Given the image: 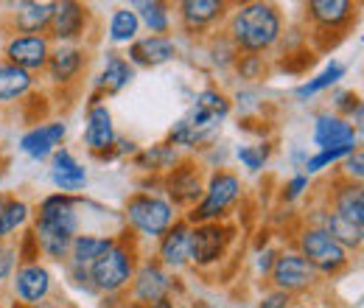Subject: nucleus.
<instances>
[{
	"mask_svg": "<svg viewBox=\"0 0 364 308\" xmlns=\"http://www.w3.org/2000/svg\"><path fill=\"white\" fill-rule=\"evenodd\" d=\"M149 308H174V300H171V297H163V300H157L154 306H149Z\"/></svg>",
	"mask_w": 364,
	"mask_h": 308,
	"instance_id": "51",
	"label": "nucleus"
},
{
	"mask_svg": "<svg viewBox=\"0 0 364 308\" xmlns=\"http://www.w3.org/2000/svg\"><path fill=\"white\" fill-rule=\"evenodd\" d=\"M140 34V20L135 9H115L107 23V40L115 45H132Z\"/></svg>",
	"mask_w": 364,
	"mask_h": 308,
	"instance_id": "33",
	"label": "nucleus"
},
{
	"mask_svg": "<svg viewBox=\"0 0 364 308\" xmlns=\"http://www.w3.org/2000/svg\"><path fill=\"white\" fill-rule=\"evenodd\" d=\"M115 308H149V306H143V303H135V300H127V303H118Z\"/></svg>",
	"mask_w": 364,
	"mask_h": 308,
	"instance_id": "52",
	"label": "nucleus"
},
{
	"mask_svg": "<svg viewBox=\"0 0 364 308\" xmlns=\"http://www.w3.org/2000/svg\"><path fill=\"white\" fill-rule=\"evenodd\" d=\"M68 137V124L65 121H46L40 127H31L20 137V152L31 160H48Z\"/></svg>",
	"mask_w": 364,
	"mask_h": 308,
	"instance_id": "20",
	"label": "nucleus"
},
{
	"mask_svg": "<svg viewBox=\"0 0 364 308\" xmlns=\"http://www.w3.org/2000/svg\"><path fill=\"white\" fill-rule=\"evenodd\" d=\"M50 51H53V43L48 40V34H11L3 45L6 62L31 76L46 70Z\"/></svg>",
	"mask_w": 364,
	"mask_h": 308,
	"instance_id": "10",
	"label": "nucleus"
},
{
	"mask_svg": "<svg viewBox=\"0 0 364 308\" xmlns=\"http://www.w3.org/2000/svg\"><path fill=\"white\" fill-rule=\"evenodd\" d=\"M309 224L311 227H319V230H325L336 244H342L348 253H356V250H362L364 244V227H356V224H350V221H345L342 216H336L328 205H322V208H314L311 213H309Z\"/></svg>",
	"mask_w": 364,
	"mask_h": 308,
	"instance_id": "21",
	"label": "nucleus"
},
{
	"mask_svg": "<svg viewBox=\"0 0 364 308\" xmlns=\"http://www.w3.org/2000/svg\"><path fill=\"white\" fill-rule=\"evenodd\" d=\"M336 216H342L345 221L364 227V188L362 182H350L345 176H339L333 182V191L325 202Z\"/></svg>",
	"mask_w": 364,
	"mask_h": 308,
	"instance_id": "22",
	"label": "nucleus"
},
{
	"mask_svg": "<svg viewBox=\"0 0 364 308\" xmlns=\"http://www.w3.org/2000/svg\"><path fill=\"white\" fill-rule=\"evenodd\" d=\"M225 34L238 53L264 56L274 51L283 37V14L274 3H264V0L238 3L230 11Z\"/></svg>",
	"mask_w": 364,
	"mask_h": 308,
	"instance_id": "1",
	"label": "nucleus"
},
{
	"mask_svg": "<svg viewBox=\"0 0 364 308\" xmlns=\"http://www.w3.org/2000/svg\"><path fill=\"white\" fill-rule=\"evenodd\" d=\"M132 300L143 306H154L157 300L168 297L174 289V280L168 275V269L160 264L157 258H149L143 264H137L135 277H132Z\"/></svg>",
	"mask_w": 364,
	"mask_h": 308,
	"instance_id": "13",
	"label": "nucleus"
},
{
	"mask_svg": "<svg viewBox=\"0 0 364 308\" xmlns=\"http://www.w3.org/2000/svg\"><path fill=\"white\" fill-rule=\"evenodd\" d=\"M274 258H277V250H272V247H264V250H258V272H261L264 277H269Z\"/></svg>",
	"mask_w": 364,
	"mask_h": 308,
	"instance_id": "48",
	"label": "nucleus"
},
{
	"mask_svg": "<svg viewBox=\"0 0 364 308\" xmlns=\"http://www.w3.org/2000/svg\"><path fill=\"white\" fill-rule=\"evenodd\" d=\"M297 308H311V306H297Z\"/></svg>",
	"mask_w": 364,
	"mask_h": 308,
	"instance_id": "55",
	"label": "nucleus"
},
{
	"mask_svg": "<svg viewBox=\"0 0 364 308\" xmlns=\"http://www.w3.org/2000/svg\"><path fill=\"white\" fill-rule=\"evenodd\" d=\"M6 166H9V163H6V160H0V182H3V176H6Z\"/></svg>",
	"mask_w": 364,
	"mask_h": 308,
	"instance_id": "53",
	"label": "nucleus"
},
{
	"mask_svg": "<svg viewBox=\"0 0 364 308\" xmlns=\"http://www.w3.org/2000/svg\"><path fill=\"white\" fill-rule=\"evenodd\" d=\"M124 221L137 238H160L177 221V208L157 191H137L124 205Z\"/></svg>",
	"mask_w": 364,
	"mask_h": 308,
	"instance_id": "4",
	"label": "nucleus"
},
{
	"mask_svg": "<svg viewBox=\"0 0 364 308\" xmlns=\"http://www.w3.org/2000/svg\"><path fill=\"white\" fill-rule=\"evenodd\" d=\"M157 261L166 269H185L191 264V224L177 219L160 238H157Z\"/></svg>",
	"mask_w": 364,
	"mask_h": 308,
	"instance_id": "19",
	"label": "nucleus"
},
{
	"mask_svg": "<svg viewBox=\"0 0 364 308\" xmlns=\"http://www.w3.org/2000/svg\"><path fill=\"white\" fill-rule=\"evenodd\" d=\"M314 62H317V53L303 45V48L283 53L277 59V70H283L286 76H303V73H309V68H314Z\"/></svg>",
	"mask_w": 364,
	"mask_h": 308,
	"instance_id": "36",
	"label": "nucleus"
},
{
	"mask_svg": "<svg viewBox=\"0 0 364 308\" xmlns=\"http://www.w3.org/2000/svg\"><path fill=\"white\" fill-rule=\"evenodd\" d=\"M230 110H232L230 95H225L222 90L216 87H205L202 92H196V98H193L191 112L185 115V121L193 129H199V132L213 134L216 127H222V121L230 115Z\"/></svg>",
	"mask_w": 364,
	"mask_h": 308,
	"instance_id": "12",
	"label": "nucleus"
},
{
	"mask_svg": "<svg viewBox=\"0 0 364 308\" xmlns=\"http://www.w3.org/2000/svg\"><path fill=\"white\" fill-rule=\"evenodd\" d=\"M232 70H235L244 82H258V79L267 76V62H264V56H255V53H238Z\"/></svg>",
	"mask_w": 364,
	"mask_h": 308,
	"instance_id": "40",
	"label": "nucleus"
},
{
	"mask_svg": "<svg viewBox=\"0 0 364 308\" xmlns=\"http://www.w3.org/2000/svg\"><path fill=\"white\" fill-rule=\"evenodd\" d=\"M104 95H92L90 98V107H87V118H85V146L90 149L92 157H98V154H107L109 149H112V143H115V124H112V112H109V107L101 101Z\"/></svg>",
	"mask_w": 364,
	"mask_h": 308,
	"instance_id": "15",
	"label": "nucleus"
},
{
	"mask_svg": "<svg viewBox=\"0 0 364 308\" xmlns=\"http://www.w3.org/2000/svg\"><path fill=\"white\" fill-rule=\"evenodd\" d=\"M180 53V45L174 37H140L129 45V65L132 68H157V65H166L171 62L174 56Z\"/></svg>",
	"mask_w": 364,
	"mask_h": 308,
	"instance_id": "23",
	"label": "nucleus"
},
{
	"mask_svg": "<svg viewBox=\"0 0 364 308\" xmlns=\"http://www.w3.org/2000/svg\"><path fill=\"white\" fill-rule=\"evenodd\" d=\"M297 253L311 264L317 275H325V277H336L350 266V253L342 244H336L325 230L311 227V224H306L300 230Z\"/></svg>",
	"mask_w": 364,
	"mask_h": 308,
	"instance_id": "5",
	"label": "nucleus"
},
{
	"mask_svg": "<svg viewBox=\"0 0 364 308\" xmlns=\"http://www.w3.org/2000/svg\"><path fill=\"white\" fill-rule=\"evenodd\" d=\"M31 230L37 235V244H40L43 258H48V261H68V253H70V241L73 238H68V235H62L56 230H48L46 224H40V221H34Z\"/></svg>",
	"mask_w": 364,
	"mask_h": 308,
	"instance_id": "34",
	"label": "nucleus"
},
{
	"mask_svg": "<svg viewBox=\"0 0 364 308\" xmlns=\"http://www.w3.org/2000/svg\"><path fill=\"white\" fill-rule=\"evenodd\" d=\"M31 90H34L31 73H26L9 62H0V104H20Z\"/></svg>",
	"mask_w": 364,
	"mask_h": 308,
	"instance_id": "31",
	"label": "nucleus"
},
{
	"mask_svg": "<svg viewBox=\"0 0 364 308\" xmlns=\"http://www.w3.org/2000/svg\"><path fill=\"white\" fill-rule=\"evenodd\" d=\"M177 163H180V152L174 146H168V143H154L149 149L135 152V166L146 174L163 176L166 171H171Z\"/></svg>",
	"mask_w": 364,
	"mask_h": 308,
	"instance_id": "32",
	"label": "nucleus"
},
{
	"mask_svg": "<svg viewBox=\"0 0 364 308\" xmlns=\"http://www.w3.org/2000/svg\"><path fill=\"white\" fill-rule=\"evenodd\" d=\"M132 9H135L140 26H146L151 31V37H171L174 17H171V6L168 3H163V0H140Z\"/></svg>",
	"mask_w": 364,
	"mask_h": 308,
	"instance_id": "30",
	"label": "nucleus"
},
{
	"mask_svg": "<svg viewBox=\"0 0 364 308\" xmlns=\"http://www.w3.org/2000/svg\"><path fill=\"white\" fill-rule=\"evenodd\" d=\"M17 266H20V261H17V244L0 241V283L3 280H11V275H14Z\"/></svg>",
	"mask_w": 364,
	"mask_h": 308,
	"instance_id": "43",
	"label": "nucleus"
},
{
	"mask_svg": "<svg viewBox=\"0 0 364 308\" xmlns=\"http://www.w3.org/2000/svg\"><path fill=\"white\" fill-rule=\"evenodd\" d=\"M255 104H258V92H255V90H241V92L235 95V107H238L241 112L255 110Z\"/></svg>",
	"mask_w": 364,
	"mask_h": 308,
	"instance_id": "49",
	"label": "nucleus"
},
{
	"mask_svg": "<svg viewBox=\"0 0 364 308\" xmlns=\"http://www.w3.org/2000/svg\"><path fill=\"white\" fill-rule=\"evenodd\" d=\"M115 244V235H101V233H79L70 241V253H68V264L87 266L98 261L109 247Z\"/></svg>",
	"mask_w": 364,
	"mask_h": 308,
	"instance_id": "28",
	"label": "nucleus"
},
{
	"mask_svg": "<svg viewBox=\"0 0 364 308\" xmlns=\"http://www.w3.org/2000/svg\"><path fill=\"white\" fill-rule=\"evenodd\" d=\"M135 79V68L127 62V56L109 51L104 56V68L95 79V92L98 95H118L121 90H127Z\"/></svg>",
	"mask_w": 364,
	"mask_h": 308,
	"instance_id": "27",
	"label": "nucleus"
},
{
	"mask_svg": "<svg viewBox=\"0 0 364 308\" xmlns=\"http://www.w3.org/2000/svg\"><path fill=\"white\" fill-rule=\"evenodd\" d=\"M311 137H314L317 149H339V146H348V143H359V129L350 121H345V118H339L328 110V112H319L314 118V134Z\"/></svg>",
	"mask_w": 364,
	"mask_h": 308,
	"instance_id": "25",
	"label": "nucleus"
},
{
	"mask_svg": "<svg viewBox=\"0 0 364 308\" xmlns=\"http://www.w3.org/2000/svg\"><path fill=\"white\" fill-rule=\"evenodd\" d=\"M28 221H31V205L26 199L0 193V241H11V235L26 230Z\"/></svg>",
	"mask_w": 364,
	"mask_h": 308,
	"instance_id": "29",
	"label": "nucleus"
},
{
	"mask_svg": "<svg viewBox=\"0 0 364 308\" xmlns=\"http://www.w3.org/2000/svg\"><path fill=\"white\" fill-rule=\"evenodd\" d=\"M342 176L350 179V182H362V176H364V152L362 149H356L353 154H348V157L342 160Z\"/></svg>",
	"mask_w": 364,
	"mask_h": 308,
	"instance_id": "44",
	"label": "nucleus"
},
{
	"mask_svg": "<svg viewBox=\"0 0 364 308\" xmlns=\"http://www.w3.org/2000/svg\"><path fill=\"white\" fill-rule=\"evenodd\" d=\"M205 169L196 163V160H191V157H180V163L171 169V171H166V174L160 176V185H163V191H166V199L180 211H191L199 199H202V193H205Z\"/></svg>",
	"mask_w": 364,
	"mask_h": 308,
	"instance_id": "7",
	"label": "nucleus"
},
{
	"mask_svg": "<svg viewBox=\"0 0 364 308\" xmlns=\"http://www.w3.org/2000/svg\"><path fill=\"white\" fill-rule=\"evenodd\" d=\"M306 14L319 31H345L356 17V6L350 0H311Z\"/></svg>",
	"mask_w": 364,
	"mask_h": 308,
	"instance_id": "24",
	"label": "nucleus"
},
{
	"mask_svg": "<svg viewBox=\"0 0 364 308\" xmlns=\"http://www.w3.org/2000/svg\"><path fill=\"white\" fill-rule=\"evenodd\" d=\"M306 160H309V154H306L303 149H294V152H291V163H294V169H303Z\"/></svg>",
	"mask_w": 364,
	"mask_h": 308,
	"instance_id": "50",
	"label": "nucleus"
},
{
	"mask_svg": "<svg viewBox=\"0 0 364 308\" xmlns=\"http://www.w3.org/2000/svg\"><path fill=\"white\" fill-rule=\"evenodd\" d=\"M50 182H53V188H56V193H70V196H76L79 191H85L87 188V169L76 160V154L73 152H68V149H56L53 154H50Z\"/></svg>",
	"mask_w": 364,
	"mask_h": 308,
	"instance_id": "18",
	"label": "nucleus"
},
{
	"mask_svg": "<svg viewBox=\"0 0 364 308\" xmlns=\"http://www.w3.org/2000/svg\"><path fill=\"white\" fill-rule=\"evenodd\" d=\"M79 208V196L70 193H48L46 199L37 208V219L40 224H46L48 230H56L68 238H76L82 233V216L76 213Z\"/></svg>",
	"mask_w": 364,
	"mask_h": 308,
	"instance_id": "11",
	"label": "nucleus"
},
{
	"mask_svg": "<svg viewBox=\"0 0 364 308\" xmlns=\"http://www.w3.org/2000/svg\"><path fill=\"white\" fill-rule=\"evenodd\" d=\"M269 157H272V143H269V140L252 143V146H238V149H235V160H238L247 171H252V174L264 171V166L269 163Z\"/></svg>",
	"mask_w": 364,
	"mask_h": 308,
	"instance_id": "37",
	"label": "nucleus"
},
{
	"mask_svg": "<svg viewBox=\"0 0 364 308\" xmlns=\"http://www.w3.org/2000/svg\"><path fill=\"white\" fill-rule=\"evenodd\" d=\"M244 185L241 176L228 171V169H216L205 179V193L202 199L185 213V221L193 224H208V221H225L228 211L241 199Z\"/></svg>",
	"mask_w": 364,
	"mask_h": 308,
	"instance_id": "3",
	"label": "nucleus"
},
{
	"mask_svg": "<svg viewBox=\"0 0 364 308\" xmlns=\"http://www.w3.org/2000/svg\"><path fill=\"white\" fill-rule=\"evenodd\" d=\"M11 289L17 303L23 306H40L53 292V275L43 264H20L11 275Z\"/></svg>",
	"mask_w": 364,
	"mask_h": 308,
	"instance_id": "14",
	"label": "nucleus"
},
{
	"mask_svg": "<svg viewBox=\"0 0 364 308\" xmlns=\"http://www.w3.org/2000/svg\"><path fill=\"white\" fill-rule=\"evenodd\" d=\"M85 68H87V51L85 48H79V45H53V51L48 56L46 76L50 85L68 87L82 76Z\"/></svg>",
	"mask_w": 364,
	"mask_h": 308,
	"instance_id": "16",
	"label": "nucleus"
},
{
	"mask_svg": "<svg viewBox=\"0 0 364 308\" xmlns=\"http://www.w3.org/2000/svg\"><path fill=\"white\" fill-rule=\"evenodd\" d=\"M213 134L208 132H199V129H193L185 118H180L171 129H168V146H174V149H196V146H202V143H208Z\"/></svg>",
	"mask_w": 364,
	"mask_h": 308,
	"instance_id": "38",
	"label": "nucleus"
},
{
	"mask_svg": "<svg viewBox=\"0 0 364 308\" xmlns=\"http://www.w3.org/2000/svg\"><path fill=\"white\" fill-rule=\"evenodd\" d=\"M177 17H180L182 31L196 37L228 17V3L225 0H182L177 6Z\"/></svg>",
	"mask_w": 364,
	"mask_h": 308,
	"instance_id": "17",
	"label": "nucleus"
},
{
	"mask_svg": "<svg viewBox=\"0 0 364 308\" xmlns=\"http://www.w3.org/2000/svg\"><path fill=\"white\" fill-rule=\"evenodd\" d=\"M43 253H40V244H37V235L31 227H26V233L17 238V261L20 264H40Z\"/></svg>",
	"mask_w": 364,
	"mask_h": 308,
	"instance_id": "42",
	"label": "nucleus"
},
{
	"mask_svg": "<svg viewBox=\"0 0 364 308\" xmlns=\"http://www.w3.org/2000/svg\"><path fill=\"white\" fill-rule=\"evenodd\" d=\"M309 185H311V179L306 174H294L286 185H283V193H280V199L283 202H297L306 191H309Z\"/></svg>",
	"mask_w": 364,
	"mask_h": 308,
	"instance_id": "45",
	"label": "nucleus"
},
{
	"mask_svg": "<svg viewBox=\"0 0 364 308\" xmlns=\"http://www.w3.org/2000/svg\"><path fill=\"white\" fill-rule=\"evenodd\" d=\"M37 98H40V92L31 90V92L20 101V104H23V121H26V124H34V127L46 124V118H48V95L43 98V104H37Z\"/></svg>",
	"mask_w": 364,
	"mask_h": 308,
	"instance_id": "41",
	"label": "nucleus"
},
{
	"mask_svg": "<svg viewBox=\"0 0 364 308\" xmlns=\"http://www.w3.org/2000/svg\"><path fill=\"white\" fill-rule=\"evenodd\" d=\"M50 14H53L50 0H26L11 6V14H9V23L14 28L11 34H48Z\"/></svg>",
	"mask_w": 364,
	"mask_h": 308,
	"instance_id": "26",
	"label": "nucleus"
},
{
	"mask_svg": "<svg viewBox=\"0 0 364 308\" xmlns=\"http://www.w3.org/2000/svg\"><path fill=\"white\" fill-rule=\"evenodd\" d=\"M34 308H62V306H50V303H40V306H34Z\"/></svg>",
	"mask_w": 364,
	"mask_h": 308,
	"instance_id": "54",
	"label": "nucleus"
},
{
	"mask_svg": "<svg viewBox=\"0 0 364 308\" xmlns=\"http://www.w3.org/2000/svg\"><path fill=\"white\" fill-rule=\"evenodd\" d=\"M345 73H348V68H345L342 62H331V65H325V70H322V73H317L314 79L303 82L300 87L294 90V95H297L300 101H306V98H314V95H319L322 90L333 87L339 79H345Z\"/></svg>",
	"mask_w": 364,
	"mask_h": 308,
	"instance_id": "35",
	"label": "nucleus"
},
{
	"mask_svg": "<svg viewBox=\"0 0 364 308\" xmlns=\"http://www.w3.org/2000/svg\"><path fill=\"white\" fill-rule=\"evenodd\" d=\"M90 28V9L76 0H59L53 3L48 40L56 45H76L82 37H87Z\"/></svg>",
	"mask_w": 364,
	"mask_h": 308,
	"instance_id": "9",
	"label": "nucleus"
},
{
	"mask_svg": "<svg viewBox=\"0 0 364 308\" xmlns=\"http://www.w3.org/2000/svg\"><path fill=\"white\" fill-rule=\"evenodd\" d=\"M317 272L311 269V264L297 253V250H283L277 253L269 272V283L274 286V292H283L289 297L311 292L317 286Z\"/></svg>",
	"mask_w": 364,
	"mask_h": 308,
	"instance_id": "8",
	"label": "nucleus"
},
{
	"mask_svg": "<svg viewBox=\"0 0 364 308\" xmlns=\"http://www.w3.org/2000/svg\"><path fill=\"white\" fill-rule=\"evenodd\" d=\"M68 275H70V280H73V286H76V289H85L87 294H98V292H95V286H92L90 269H87V266L68 264Z\"/></svg>",
	"mask_w": 364,
	"mask_h": 308,
	"instance_id": "46",
	"label": "nucleus"
},
{
	"mask_svg": "<svg viewBox=\"0 0 364 308\" xmlns=\"http://www.w3.org/2000/svg\"><path fill=\"white\" fill-rule=\"evenodd\" d=\"M289 303H291V297L289 294H283V292H269V294H264L261 297V303H258V308H289Z\"/></svg>",
	"mask_w": 364,
	"mask_h": 308,
	"instance_id": "47",
	"label": "nucleus"
},
{
	"mask_svg": "<svg viewBox=\"0 0 364 308\" xmlns=\"http://www.w3.org/2000/svg\"><path fill=\"white\" fill-rule=\"evenodd\" d=\"M140 250H137V235L127 227L121 235H115V244L90 264V280L98 294H121L129 289L135 269L140 264Z\"/></svg>",
	"mask_w": 364,
	"mask_h": 308,
	"instance_id": "2",
	"label": "nucleus"
},
{
	"mask_svg": "<svg viewBox=\"0 0 364 308\" xmlns=\"http://www.w3.org/2000/svg\"><path fill=\"white\" fill-rule=\"evenodd\" d=\"M235 238V227L228 221H208L191 227V264L199 269L222 264L230 244Z\"/></svg>",
	"mask_w": 364,
	"mask_h": 308,
	"instance_id": "6",
	"label": "nucleus"
},
{
	"mask_svg": "<svg viewBox=\"0 0 364 308\" xmlns=\"http://www.w3.org/2000/svg\"><path fill=\"white\" fill-rule=\"evenodd\" d=\"M208 56H210V62H213L216 68H232L235 59H238V51H235V45L228 40V34H216V37H210V43H208Z\"/></svg>",
	"mask_w": 364,
	"mask_h": 308,
	"instance_id": "39",
	"label": "nucleus"
}]
</instances>
